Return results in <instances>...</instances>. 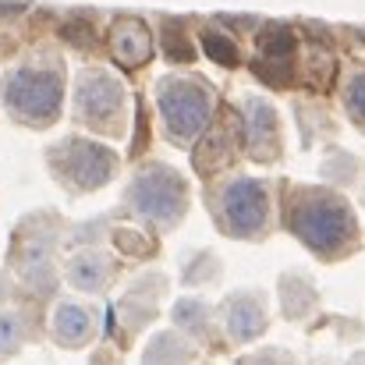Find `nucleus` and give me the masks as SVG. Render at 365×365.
I'll use <instances>...</instances> for the list:
<instances>
[{
    "label": "nucleus",
    "instance_id": "obj_14",
    "mask_svg": "<svg viewBox=\"0 0 365 365\" xmlns=\"http://www.w3.org/2000/svg\"><path fill=\"white\" fill-rule=\"evenodd\" d=\"M21 284L32 287L36 294H46L53 284H57V273H53V262L43 248H25V259H21Z\"/></svg>",
    "mask_w": 365,
    "mask_h": 365
},
{
    "label": "nucleus",
    "instance_id": "obj_21",
    "mask_svg": "<svg viewBox=\"0 0 365 365\" xmlns=\"http://www.w3.org/2000/svg\"><path fill=\"white\" fill-rule=\"evenodd\" d=\"M344 103H348V114L365 128V75H355L344 89Z\"/></svg>",
    "mask_w": 365,
    "mask_h": 365
},
{
    "label": "nucleus",
    "instance_id": "obj_6",
    "mask_svg": "<svg viewBox=\"0 0 365 365\" xmlns=\"http://www.w3.org/2000/svg\"><path fill=\"white\" fill-rule=\"evenodd\" d=\"M128 93L121 78H114L103 68H82L75 78V118L100 131V135H121Z\"/></svg>",
    "mask_w": 365,
    "mask_h": 365
},
{
    "label": "nucleus",
    "instance_id": "obj_9",
    "mask_svg": "<svg viewBox=\"0 0 365 365\" xmlns=\"http://www.w3.org/2000/svg\"><path fill=\"white\" fill-rule=\"evenodd\" d=\"M224 327H227V337L235 344L255 341L266 330V309H262L259 291H235L227 298V305H224Z\"/></svg>",
    "mask_w": 365,
    "mask_h": 365
},
{
    "label": "nucleus",
    "instance_id": "obj_16",
    "mask_svg": "<svg viewBox=\"0 0 365 365\" xmlns=\"http://www.w3.org/2000/svg\"><path fill=\"white\" fill-rule=\"evenodd\" d=\"M291 53H294V32L287 25H269L259 32V61L291 64Z\"/></svg>",
    "mask_w": 365,
    "mask_h": 365
},
{
    "label": "nucleus",
    "instance_id": "obj_13",
    "mask_svg": "<svg viewBox=\"0 0 365 365\" xmlns=\"http://www.w3.org/2000/svg\"><path fill=\"white\" fill-rule=\"evenodd\" d=\"M235 135H238V124L231 121V124H224V128H217L210 138H199L195 163H199L202 174H210V170L231 163V156H235Z\"/></svg>",
    "mask_w": 365,
    "mask_h": 365
},
{
    "label": "nucleus",
    "instance_id": "obj_8",
    "mask_svg": "<svg viewBox=\"0 0 365 365\" xmlns=\"http://www.w3.org/2000/svg\"><path fill=\"white\" fill-rule=\"evenodd\" d=\"M242 121L245 138H248V153L262 163L280 156V128H277V110L262 100V96H248L242 100Z\"/></svg>",
    "mask_w": 365,
    "mask_h": 365
},
{
    "label": "nucleus",
    "instance_id": "obj_3",
    "mask_svg": "<svg viewBox=\"0 0 365 365\" xmlns=\"http://www.w3.org/2000/svg\"><path fill=\"white\" fill-rule=\"evenodd\" d=\"M4 107L18 124L46 128L61 118V64H21L4 78Z\"/></svg>",
    "mask_w": 365,
    "mask_h": 365
},
{
    "label": "nucleus",
    "instance_id": "obj_17",
    "mask_svg": "<svg viewBox=\"0 0 365 365\" xmlns=\"http://www.w3.org/2000/svg\"><path fill=\"white\" fill-rule=\"evenodd\" d=\"M174 327L192 337H206L210 334V305L199 298H181L174 305Z\"/></svg>",
    "mask_w": 365,
    "mask_h": 365
},
{
    "label": "nucleus",
    "instance_id": "obj_20",
    "mask_svg": "<svg viewBox=\"0 0 365 365\" xmlns=\"http://www.w3.org/2000/svg\"><path fill=\"white\" fill-rule=\"evenodd\" d=\"M25 341V327L18 312H0V359H11Z\"/></svg>",
    "mask_w": 365,
    "mask_h": 365
},
{
    "label": "nucleus",
    "instance_id": "obj_2",
    "mask_svg": "<svg viewBox=\"0 0 365 365\" xmlns=\"http://www.w3.org/2000/svg\"><path fill=\"white\" fill-rule=\"evenodd\" d=\"M213 89L202 78L188 75H163L156 82V107L163 118V131L174 145H192L213 121Z\"/></svg>",
    "mask_w": 365,
    "mask_h": 365
},
{
    "label": "nucleus",
    "instance_id": "obj_22",
    "mask_svg": "<svg viewBox=\"0 0 365 365\" xmlns=\"http://www.w3.org/2000/svg\"><path fill=\"white\" fill-rule=\"evenodd\" d=\"M330 78H334V57H330V53H323V50L309 53V82L323 89Z\"/></svg>",
    "mask_w": 365,
    "mask_h": 365
},
{
    "label": "nucleus",
    "instance_id": "obj_11",
    "mask_svg": "<svg viewBox=\"0 0 365 365\" xmlns=\"http://www.w3.org/2000/svg\"><path fill=\"white\" fill-rule=\"evenodd\" d=\"M110 53L124 68H142L153 57V36L138 18H121L110 25Z\"/></svg>",
    "mask_w": 365,
    "mask_h": 365
},
{
    "label": "nucleus",
    "instance_id": "obj_5",
    "mask_svg": "<svg viewBox=\"0 0 365 365\" xmlns=\"http://www.w3.org/2000/svg\"><path fill=\"white\" fill-rule=\"evenodd\" d=\"M50 174L68 188V192H96L118 174V153L103 142L68 135L46 153Z\"/></svg>",
    "mask_w": 365,
    "mask_h": 365
},
{
    "label": "nucleus",
    "instance_id": "obj_23",
    "mask_svg": "<svg viewBox=\"0 0 365 365\" xmlns=\"http://www.w3.org/2000/svg\"><path fill=\"white\" fill-rule=\"evenodd\" d=\"M238 365H287V355H284V351H262V355L242 359Z\"/></svg>",
    "mask_w": 365,
    "mask_h": 365
},
{
    "label": "nucleus",
    "instance_id": "obj_19",
    "mask_svg": "<svg viewBox=\"0 0 365 365\" xmlns=\"http://www.w3.org/2000/svg\"><path fill=\"white\" fill-rule=\"evenodd\" d=\"M199 39H202V50H206L217 64H224V68H238V61H242V57H238V46H235L227 36H220V32L206 29Z\"/></svg>",
    "mask_w": 365,
    "mask_h": 365
},
{
    "label": "nucleus",
    "instance_id": "obj_4",
    "mask_svg": "<svg viewBox=\"0 0 365 365\" xmlns=\"http://www.w3.org/2000/svg\"><path fill=\"white\" fill-rule=\"evenodd\" d=\"M124 202L135 217L170 231L181 224V217L188 210V181L167 163H149L131 178Z\"/></svg>",
    "mask_w": 365,
    "mask_h": 365
},
{
    "label": "nucleus",
    "instance_id": "obj_1",
    "mask_svg": "<svg viewBox=\"0 0 365 365\" xmlns=\"http://www.w3.org/2000/svg\"><path fill=\"white\" fill-rule=\"evenodd\" d=\"M287 224L323 259L344 255L359 238V224H355L351 206L337 192H323V188H302L291 202Z\"/></svg>",
    "mask_w": 365,
    "mask_h": 365
},
{
    "label": "nucleus",
    "instance_id": "obj_7",
    "mask_svg": "<svg viewBox=\"0 0 365 365\" xmlns=\"http://www.w3.org/2000/svg\"><path fill=\"white\" fill-rule=\"evenodd\" d=\"M217 227L231 238H262L269 227V192L255 178H231L217 195Z\"/></svg>",
    "mask_w": 365,
    "mask_h": 365
},
{
    "label": "nucleus",
    "instance_id": "obj_15",
    "mask_svg": "<svg viewBox=\"0 0 365 365\" xmlns=\"http://www.w3.org/2000/svg\"><path fill=\"white\" fill-rule=\"evenodd\" d=\"M192 348L178 334H156L142 355V365H188Z\"/></svg>",
    "mask_w": 365,
    "mask_h": 365
},
{
    "label": "nucleus",
    "instance_id": "obj_18",
    "mask_svg": "<svg viewBox=\"0 0 365 365\" xmlns=\"http://www.w3.org/2000/svg\"><path fill=\"white\" fill-rule=\"evenodd\" d=\"M163 50H167L170 61H181V64L195 57V43L188 39L185 25H178V21H167L163 25Z\"/></svg>",
    "mask_w": 365,
    "mask_h": 365
},
{
    "label": "nucleus",
    "instance_id": "obj_10",
    "mask_svg": "<svg viewBox=\"0 0 365 365\" xmlns=\"http://www.w3.org/2000/svg\"><path fill=\"white\" fill-rule=\"evenodd\" d=\"M50 337L61 348H82L96 337V312L78 302H61L50 319Z\"/></svg>",
    "mask_w": 365,
    "mask_h": 365
},
{
    "label": "nucleus",
    "instance_id": "obj_12",
    "mask_svg": "<svg viewBox=\"0 0 365 365\" xmlns=\"http://www.w3.org/2000/svg\"><path fill=\"white\" fill-rule=\"evenodd\" d=\"M110 277H114V262L103 248H82L68 259V280H71V287H78L86 294H100Z\"/></svg>",
    "mask_w": 365,
    "mask_h": 365
}]
</instances>
